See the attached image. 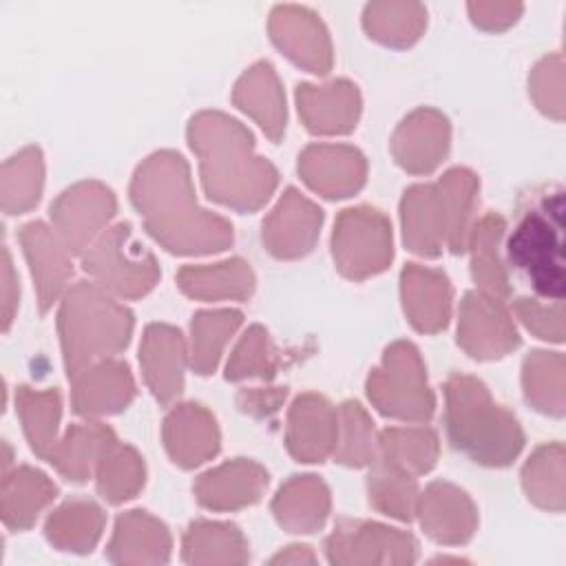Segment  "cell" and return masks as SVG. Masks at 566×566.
<instances>
[{"instance_id":"7402d4cb","label":"cell","mask_w":566,"mask_h":566,"mask_svg":"<svg viewBox=\"0 0 566 566\" xmlns=\"http://www.w3.org/2000/svg\"><path fill=\"white\" fill-rule=\"evenodd\" d=\"M18 239L33 276L40 312L46 314L66 292V283L73 274L71 252L60 241L55 230L42 221L24 223L18 232Z\"/></svg>"},{"instance_id":"7dc6e473","label":"cell","mask_w":566,"mask_h":566,"mask_svg":"<svg viewBox=\"0 0 566 566\" xmlns=\"http://www.w3.org/2000/svg\"><path fill=\"white\" fill-rule=\"evenodd\" d=\"M513 312L520 323L542 340L562 343L564 340V303H542L531 296H520L513 301Z\"/></svg>"},{"instance_id":"681fc988","label":"cell","mask_w":566,"mask_h":566,"mask_svg":"<svg viewBox=\"0 0 566 566\" xmlns=\"http://www.w3.org/2000/svg\"><path fill=\"white\" fill-rule=\"evenodd\" d=\"M285 387H250L237 394V405L248 416L268 418L279 411V407L285 402Z\"/></svg>"},{"instance_id":"f6af8a7d","label":"cell","mask_w":566,"mask_h":566,"mask_svg":"<svg viewBox=\"0 0 566 566\" xmlns=\"http://www.w3.org/2000/svg\"><path fill=\"white\" fill-rule=\"evenodd\" d=\"M279 365H281V356L270 334L261 325H252L243 332V336L234 345L226 365V378L228 380H245V378L272 380Z\"/></svg>"},{"instance_id":"4316f807","label":"cell","mask_w":566,"mask_h":566,"mask_svg":"<svg viewBox=\"0 0 566 566\" xmlns=\"http://www.w3.org/2000/svg\"><path fill=\"white\" fill-rule=\"evenodd\" d=\"M232 102L239 111L252 117L274 144L281 142L287 122L285 93L270 62L261 60L243 71L232 88Z\"/></svg>"},{"instance_id":"9a60e30c","label":"cell","mask_w":566,"mask_h":566,"mask_svg":"<svg viewBox=\"0 0 566 566\" xmlns=\"http://www.w3.org/2000/svg\"><path fill=\"white\" fill-rule=\"evenodd\" d=\"M389 146L402 170L411 175H429L449 153L451 124L436 108H416L396 126Z\"/></svg>"},{"instance_id":"bcb514c9","label":"cell","mask_w":566,"mask_h":566,"mask_svg":"<svg viewBox=\"0 0 566 566\" xmlns=\"http://www.w3.org/2000/svg\"><path fill=\"white\" fill-rule=\"evenodd\" d=\"M528 93L535 106L551 119L562 122L566 111L564 97V57L562 53L544 55L528 75Z\"/></svg>"},{"instance_id":"f35d334b","label":"cell","mask_w":566,"mask_h":566,"mask_svg":"<svg viewBox=\"0 0 566 566\" xmlns=\"http://www.w3.org/2000/svg\"><path fill=\"white\" fill-rule=\"evenodd\" d=\"M243 314L239 310H201L190 323V367L199 376H208L217 369L223 347L241 327Z\"/></svg>"},{"instance_id":"1f68e13d","label":"cell","mask_w":566,"mask_h":566,"mask_svg":"<svg viewBox=\"0 0 566 566\" xmlns=\"http://www.w3.org/2000/svg\"><path fill=\"white\" fill-rule=\"evenodd\" d=\"M113 440V429L102 422L91 420L71 424L55 442L46 462H51L55 471L66 480L86 482L91 475H95V467Z\"/></svg>"},{"instance_id":"484cf974","label":"cell","mask_w":566,"mask_h":566,"mask_svg":"<svg viewBox=\"0 0 566 566\" xmlns=\"http://www.w3.org/2000/svg\"><path fill=\"white\" fill-rule=\"evenodd\" d=\"M170 548L168 526L148 511L135 509L117 517L106 555L113 564H166Z\"/></svg>"},{"instance_id":"83f0119b","label":"cell","mask_w":566,"mask_h":566,"mask_svg":"<svg viewBox=\"0 0 566 566\" xmlns=\"http://www.w3.org/2000/svg\"><path fill=\"white\" fill-rule=\"evenodd\" d=\"M332 509L327 484L312 473L292 475L272 500V515L290 533H314L323 528Z\"/></svg>"},{"instance_id":"ab89813d","label":"cell","mask_w":566,"mask_h":566,"mask_svg":"<svg viewBox=\"0 0 566 566\" xmlns=\"http://www.w3.org/2000/svg\"><path fill=\"white\" fill-rule=\"evenodd\" d=\"M146 482L144 458L130 444L119 442L117 438L106 447L97 467H95V486L97 493L108 504H122L133 500Z\"/></svg>"},{"instance_id":"e575fe53","label":"cell","mask_w":566,"mask_h":566,"mask_svg":"<svg viewBox=\"0 0 566 566\" xmlns=\"http://www.w3.org/2000/svg\"><path fill=\"white\" fill-rule=\"evenodd\" d=\"M526 402L539 413L562 418L566 411V363L562 352L533 349L522 363Z\"/></svg>"},{"instance_id":"d590c367","label":"cell","mask_w":566,"mask_h":566,"mask_svg":"<svg viewBox=\"0 0 566 566\" xmlns=\"http://www.w3.org/2000/svg\"><path fill=\"white\" fill-rule=\"evenodd\" d=\"M15 411L20 416L24 436L31 451L46 460L53 451L57 438V427L62 418V396L57 389H33L20 385L15 389Z\"/></svg>"},{"instance_id":"5bb4252c","label":"cell","mask_w":566,"mask_h":566,"mask_svg":"<svg viewBox=\"0 0 566 566\" xmlns=\"http://www.w3.org/2000/svg\"><path fill=\"white\" fill-rule=\"evenodd\" d=\"M321 226L323 210L296 188H287L263 219L261 239L272 256L301 259L316 245Z\"/></svg>"},{"instance_id":"2e32d148","label":"cell","mask_w":566,"mask_h":566,"mask_svg":"<svg viewBox=\"0 0 566 566\" xmlns=\"http://www.w3.org/2000/svg\"><path fill=\"white\" fill-rule=\"evenodd\" d=\"M298 175L321 197L345 199L365 186L367 161L347 144H310L298 155Z\"/></svg>"},{"instance_id":"f907efd6","label":"cell","mask_w":566,"mask_h":566,"mask_svg":"<svg viewBox=\"0 0 566 566\" xmlns=\"http://www.w3.org/2000/svg\"><path fill=\"white\" fill-rule=\"evenodd\" d=\"M18 298H20V287H18V276L11 263V254L4 248L2 250V327L9 329L15 310H18Z\"/></svg>"},{"instance_id":"836d02e7","label":"cell","mask_w":566,"mask_h":566,"mask_svg":"<svg viewBox=\"0 0 566 566\" xmlns=\"http://www.w3.org/2000/svg\"><path fill=\"white\" fill-rule=\"evenodd\" d=\"M181 557L188 564H245L250 559L248 539L230 522L197 520L181 539Z\"/></svg>"},{"instance_id":"603a6c76","label":"cell","mask_w":566,"mask_h":566,"mask_svg":"<svg viewBox=\"0 0 566 566\" xmlns=\"http://www.w3.org/2000/svg\"><path fill=\"white\" fill-rule=\"evenodd\" d=\"M270 475L268 471L248 458L228 460L206 473H201L195 484L197 502L208 511H239L256 504L265 489Z\"/></svg>"},{"instance_id":"8992f818","label":"cell","mask_w":566,"mask_h":566,"mask_svg":"<svg viewBox=\"0 0 566 566\" xmlns=\"http://www.w3.org/2000/svg\"><path fill=\"white\" fill-rule=\"evenodd\" d=\"M562 192L546 197L528 210L509 239V259L533 283L535 292L562 301L564 296V241H562Z\"/></svg>"},{"instance_id":"cb8c5ba5","label":"cell","mask_w":566,"mask_h":566,"mask_svg":"<svg viewBox=\"0 0 566 566\" xmlns=\"http://www.w3.org/2000/svg\"><path fill=\"white\" fill-rule=\"evenodd\" d=\"M400 298L416 332L438 334L449 325L453 287L442 270L407 263L400 272Z\"/></svg>"},{"instance_id":"c3c4849f","label":"cell","mask_w":566,"mask_h":566,"mask_svg":"<svg viewBox=\"0 0 566 566\" xmlns=\"http://www.w3.org/2000/svg\"><path fill=\"white\" fill-rule=\"evenodd\" d=\"M469 18L482 31H504L517 22L524 7L520 2H469Z\"/></svg>"},{"instance_id":"7bdbcfd3","label":"cell","mask_w":566,"mask_h":566,"mask_svg":"<svg viewBox=\"0 0 566 566\" xmlns=\"http://www.w3.org/2000/svg\"><path fill=\"white\" fill-rule=\"evenodd\" d=\"M367 475L369 504L398 522H411L416 517L418 504V482L416 475L389 464L382 458H376Z\"/></svg>"},{"instance_id":"f1b7e54d","label":"cell","mask_w":566,"mask_h":566,"mask_svg":"<svg viewBox=\"0 0 566 566\" xmlns=\"http://www.w3.org/2000/svg\"><path fill=\"white\" fill-rule=\"evenodd\" d=\"M254 283L252 268L237 256L219 263L184 265L177 272V287L195 301H248Z\"/></svg>"},{"instance_id":"8d00e7d4","label":"cell","mask_w":566,"mask_h":566,"mask_svg":"<svg viewBox=\"0 0 566 566\" xmlns=\"http://www.w3.org/2000/svg\"><path fill=\"white\" fill-rule=\"evenodd\" d=\"M427 27V9L418 2L380 0L369 2L363 11L365 33L394 49L411 46Z\"/></svg>"},{"instance_id":"30bf717a","label":"cell","mask_w":566,"mask_h":566,"mask_svg":"<svg viewBox=\"0 0 566 566\" xmlns=\"http://www.w3.org/2000/svg\"><path fill=\"white\" fill-rule=\"evenodd\" d=\"M329 564L336 566H402L418 559L411 533L367 520H340L325 539Z\"/></svg>"},{"instance_id":"4dcf8cb0","label":"cell","mask_w":566,"mask_h":566,"mask_svg":"<svg viewBox=\"0 0 566 566\" xmlns=\"http://www.w3.org/2000/svg\"><path fill=\"white\" fill-rule=\"evenodd\" d=\"M504 230L506 221L500 214L489 212L471 226L467 237V248L471 252V276L478 283V290L500 301L509 298L511 294L509 274L500 254Z\"/></svg>"},{"instance_id":"44dd1931","label":"cell","mask_w":566,"mask_h":566,"mask_svg":"<svg viewBox=\"0 0 566 566\" xmlns=\"http://www.w3.org/2000/svg\"><path fill=\"white\" fill-rule=\"evenodd\" d=\"M161 440L170 460L181 469L206 464L221 447L219 424L199 402H181L172 407L164 418Z\"/></svg>"},{"instance_id":"8fae6325","label":"cell","mask_w":566,"mask_h":566,"mask_svg":"<svg viewBox=\"0 0 566 566\" xmlns=\"http://www.w3.org/2000/svg\"><path fill=\"white\" fill-rule=\"evenodd\" d=\"M117 212V199L108 186L88 179L69 186L51 203V221L60 241L71 254L84 250L106 230V223Z\"/></svg>"},{"instance_id":"52a82bcc","label":"cell","mask_w":566,"mask_h":566,"mask_svg":"<svg viewBox=\"0 0 566 566\" xmlns=\"http://www.w3.org/2000/svg\"><path fill=\"white\" fill-rule=\"evenodd\" d=\"M367 398L382 416L394 420L427 422L433 416L436 396L413 343L396 340L385 349L380 365L367 376Z\"/></svg>"},{"instance_id":"4fadbf2b","label":"cell","mask_w":566,"mask_h":566,"mask_svg":"<svg viewBox=\"0 0 566 566\" xmlns=\"http://www.w3.org/2000/svg\"><path fill=\"white\" fill-rule=\"evenodd\" d=\"M268 31L279 51H283L296 66L327 75L334 64L332 40L323 20L307 7L279 4L272 9Z\"/></svg>"},{"instance_id":"3957f363","label":"cell","mask_w":566,"mask_h":566,"mask_svg":"<svg viewBox=\"0 0 566 566\" xmlns=\"http://www.w3.org/2000/svg\"><path fill=\"white\" fill-rule=\"evenodd\" d=\"M480 181L469 168H451L436 184H413L400 199L402 241L409 252L436 259L447 248L467 250Z\"/></svg>"},{"instance_id":"ffe728a7","label":"cell","mask_w":566,"mask_h":566,"mask_svg":"<svg viewBox=\"0 0 566 566\" xmlns=\"http://www.w3.org/2000/svg\"><path fill=\"white\" fill-rule=\"evenodd\" d=\"M188 349L181 332L166 323H150L139 343V365L150 394L161 405H170L184 389Z\"/></svg>"},{"instance_id":"816d5d0a","label":"cell","mask_w":566,"mask_h":566,"mask_svg":"<svg viewBox=\"0 0 566 566\" xmlns=\"http://www.w3.org/2000/svg\"><path fill=\"white\" fill-rule=\"evenodd\" d=\"M270 564H316V555L305 544H292L285 546L281 553H276Z\"/></svg>"},{"instance_id":"d6a6232c","label":"cell","mask_w":566,"mask_h":566,"mask_svg":"<svg viewBox=\"0 0 566 566\" xmlns=\"http://www.w3.org/2000/svg\"><path fill=\"white\" fill-rule=\"evenodd\" d=\"M106 515L104 511L88 497H73L60 504L44 522L46 539L69 553H91L102 533H104Z\"/></svg>"},{"instance_id":"6da1fadb","label":"cell","mask_w":566,"mask_h":566,"mask_svg":"<svg viewBox=\"0 0 566 566\" xmlns=\"http://www.w3.org/2000/svg\"><path fill=\"white\" fill-rule=\"evenodd\" d=\"M130 201L146 232L172 254L221 252L234 239L228 219L197 203L190 168L175 150H157L137 166Z\"/></svg>"},{"instance_id":"ba28073f","label":"cell","mask_w":566,"mask_h":566,"mask_svg":"<svg viewBox=\"0 0 566 566\" xmlns=\"http://www.w3.org/2000/svg\"><path fill=\"white\" fill-rule=\"evenodd\" d=\"M82 268L93 283L117 298H142L159 281L157 259L137 241L130 223L106 228L84 250Z\"/></svg>"},{"instance_id":"74e56055","label":"cell","mask_w":566,"mask_h":566,"mask_svg":"<svg viewBox=\"0 0 566 566\" xmlns=\"http://www.w3.org/2000/svg\"><path fill=\"white\" fill-rule=\"evenodd\" d=\"M564 473V444L546 442L537 447L522 467V486L526 497L544 511L562 513L566 504Z\"/></svg>"},{"instance_id":"60d3db41","label":"cell","mask_w":566,"mask_h":566,"mask_svg":"<svg viewBox=\"0 0 566 566\" xmlns=\"http://www.w3.org/2000/svg\"><path fill=\"white\" fill-rule=\"evenodd\" d=\"M44 188V159L38 146H27L2 164L0 195L7 214H24L38 206Z\"/></svg>"},{"instance_id":"7c38bea8","label":"cell","mask_w":566,"mask_h":566,"mask_svg":"<svg viewBox=\"0 0 566 566\" xmlns=\"http://www.w3.org/2000/svg\"><path fill=\"white\" fill-rule=\"evenodd\" d=\"M458 345L478 360H497L520 345L517 327L504 301L471 290L460 301Z\"/></svg>"},{"instance_id":"277c9868","label":"cell","mask_w":566,"mask_h":566,"mask_svg":"<svg viewBox=\"0 0 566 566\" xmlns=\"http://www.w3.org/2000/svg\"><path fill=\"white\" fill-rule=\"evenodd\" d=\"M444 422L451 444L482 467H509L524 449L517 418L495 402L475 376L451 374L447 378Z\"/></svg>"},{"instance_id":"f546056e","label":"cell","mask_w":566,"mask_h":566,"mask_svg":"<svg viewBox=\"0 0 566 566\" xmlns=\"http://www.w3.org/2000/svg\"><path fill=\"white\" fill-rule=\"evenodd\" d=\"M55 495L57 486L53 480L33 467H15L13 471H4L0 493L2 522L11 531L29 528L55 500Z\"/></svg>"},{"instance_id":"ee69618b","label":"cell","mask_w":566,"mask_h":566,"mask_svg":"<svg viewBox=\"0 0 566 566\" xmlns=\"http://www.w3.org/2000/svg\"><path fill=\"white\" fill-rule=\"evenodd\" d=\"M378 458V433L360 402L347 400L338 409V440L334 460L345 467H369Z\"/></svg>"},{"instance_id":"b9f144b4","label":"cell","mask_w":566,"mask_h":566,"mask_svg":"<svg viewBox=\"0 0 566 566\" xmlns=\"http://www.w3.org/2000/svg\"><path fill=\"white\" fill-rule=\"evenodd\" d=\"M438 453V436L429 427H387L378 433V458L411 475L429 473Z\"/></svg>"},{"instance_id":"ac0fdd59","label":"cell","mask_w":566,"mask_h":566,"mask_svg":"<svg viewBox=\"0 0 566 566\" xmlns=\"http://www.w3.org/2000/svg\"><path fill=\"white\" fill-rule=\"evenodd\" d=\"M422 531L438 544H467L478 528V509L473 500L451 482H431L416 504Z\"/></svg>"},{"instance_id":"e0dca14e","label":"cell","mask_w":566,"mask_h":566,"mask_svg":"<svg viewBox=\"0 0 566 566\" xmlns=\"http://www.w3.org/2000/svg\"><path fill=\"white\" fill-rule=\"evenodd\" d=\"M338 440V409L321 394L305 391L287 411L285 447L296 462H323L334 455Z\"/></svg>"},{"instance_id":"5b68a950","label":"cell","mask_w":566,"mask_h":566,"mask_svg":"<svg viewBox=\"0 0 566 566\" xmlns=\"http://www.w3.org/2000/svg\"><path fill=\"white\" fill-rule=\"evenodd\" d=\"M133 327V312L97 283L77 281L71 285L57 312V332L69 378L126 349Z\"/></svg>"},{"instance_id":"9c48e42d","label":"cell","mask_w":566,"mask_h":566,"mask_svg":"<svg viewBox=\"0 0 566 566\" xmlns=\"http://www.w3.org/2000/svg\"><path fill=\"white\" fill-rule=\"evenodd\" d=\"M332 256L338 272L352 281L385 272L394 259L389 219L371 206L340 210L332 232Z\"/></svg>"},{"instance_id":"d6986e66","label":"cell","mask_w":566,"mask_h":566,"mask_svg":"<svg viewBox=\"0 0 566 566\" xmlns=\"http://www.w3.org/2000/svg\"><path fill=\"white\" fill-rule=\"evenodd\" d=\"M296 108L305 128L314 135H347L360 117V93L349 80H332L325 84H298Z\"/></svg>"},{"instance_id":"d4e9b609","label":"cell","mask_w":566,"mask_h":566,"mask_svg":"<svg viewBox=\"0 0 566 566\" xmlns=\"http://www.w3.org/2000/svg\"><path fill=\"white\" fill-rule=\"evenodd\" d=\"M135 398V378L122 360H99L71 378V407L77 416H111Z\"/></svg>"},{"instance_id":"7a4b0ae2","label":"cell","mask_w":566,"mask_h":566,"mask_svg":"<svg viewBox=\"0 0 566 566\" xmlns=\"http://www.w3.org/2000/svg\"><path fill=\"white\" fill-rule=\"evenodd\" d=\"M208 199L237 212L259 210L279 184L276 168L254 150L252 133L234 117L201 111L188 124Z\"/></svg>"}]
</instances>
